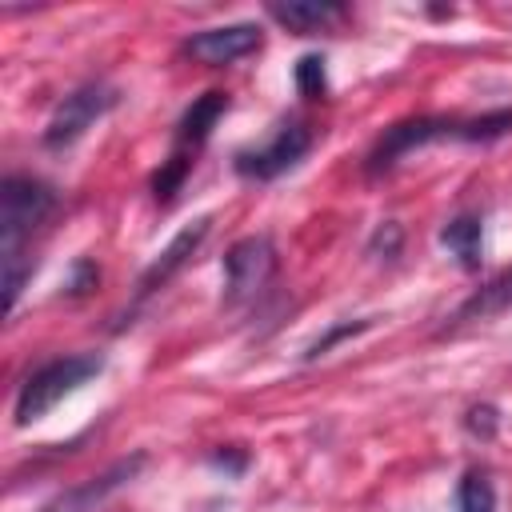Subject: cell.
<instances>
[{
    "mask_svg": "<svg viewBox=\"0 0 512 512\" xmlns=\"http://www.w3.org/2000/svg\"><path fill=\"white\" fill-rule=\"evenodd\" d=\"M100 284V268L88 260V256H80L72 268H68V280H64V292L68 296H88L92 288Z\"/></svg>",
    "mask_w": 512,
    "mask_h": 512,
    "instance_id": "ac0fdd59",
    "label": "cell"
},
{
    "mask_svg": "<svg viewBox=\"0 0 512 512\" xmlns=\"http://www.w3.org/2000/svg\"><path fill=\"white\" fill-rule=\"evenodd\" d=\"M276 272V248L268 236H244L224 252V304L252 300Z\"/></svg>",
    "mask_w": 512,
    "mask_h": 512,
    "instance_id": "5b68a950",
    "label": "cell"
},
{
    "mask_svg": "<svg viewBox=\"0 0 512 512\" xmlns=\"http://www.w3.org/2000/svg\"><path fill=\"white\" fill-rule=\"evenodd\" d=\"M340 4H332V0H288V4H268V16L280 24V28H288V32H296V36H316V32H324L332 20H340Z\"/></svg>",
    "mask_w": 512,
    "mask_h": 512,
    "instance_id": "30bf717a",
    "label": "cell"
},
{
    "mask_svg": "<svg viewBox=\"0 0 512 512\" xmlns=\"http://www.w3.org/2000/svg\"><path fill=\"white\" fill-rule=\"evenodd\" d=\"M100 372H104V356H100V352H76V356H60V360L40 364V368L20 384V392H16V408H12L16 424L28 428V424L44 420L64 396L80 392V388H84L92 376H100Z\"/></svg>",
    "mask_w": 512,
    "mask_h": 512,
    "instance_id": "3957f363",
    "label": "cell"
},
{
    "mask_svg": "<svg viewBox=\"0 0 512 512\" xmlns=\"http://www.w3.org/2000/svg\"><path fill=\"white\" fill-rule=\"evenodd\" d=\"M312 148V132L300 124V120H288L272 132L268 144L260 148H240L232 168L244 176V180H276L280 172H288L292 164H300Z\"/></svg>",
    "mask_w": 512,
    "mask_h": 512,
    "instance_id": "8992f818",
    "label": "cell"
},
{
    "mask_svg": "<svg viewBox=\"0 0 512 512\" xmlns=\"http://www.w3.org/2000/svg\"><path fill=\"white\" fill-rule=\"evenodd\" d=\"M116 100H120V92L112 88V84H104V80H88V84H80V88H72L56 108H52V116H48V124H44V148L48 152H64V148H72L100 116H108L112 108H116Z\"/></svg>",
    "mask_w": 512,
    "mask_h": 512,
    "instance_id": "277c9868",
    "label": "cell"
},
{
    "mask_svg": "<svg viewBox=\"0 0 512 512\" xmlns=\"http://www.w3.org/2000/svg\"><path fill=\"white\" fill-rule=\"evenodd\" d=\"M368 324H372V320H356V324L348 320V324H336V328H328V332H324L320 340H312V344H308V352H304V360H320V356H328V352H332V344H340V340H348V336H356V332H364Z\"/></svg>",
    "mask_w": 512,
    "mask_h": 512,
    "instance_id": "e0dca14e",
    "label": "cell"
},
{
    "mask_svg": "<svg viewBox=\"0 0 512 512\" xmlns=\"http://www.w3.org/2000/svg\"><path fill=\"white\" fill-rule=\"evenodd\" d=\"M512 308V268L492 276L484 288H476L460 308H456V324H472V320H488V316H500Z\"/></svg>",
    "mask_w": 512,
    "mask_h": 512,
    "instance_id": "4fadbf2b",
    "label": "cell"
},
{
    "mask_svg": "<svg viewBox=\"0 0 512 512\" xmlns=\"http://www.w3.org/2000/svg\"><path fill=\"white\" fill-rule=\"evenodd\" d=\"M296 88L308 100L328 96V68H324V56L320 52H308V56L296 60Z\"/></svg>",
    "mask_w": 512,
    "mask_h": 512,
    "instance_id": "2e32d148",
    "label": "cell"
},
{
    "mask_svg": "<svg viewBox=\"0 0 512 512\" xmlns=\"http://www.w3.org/2000/svg\"><path fill=\"white\" fill-rule=\"evenodd\" d=\"M188 168H192V156H188V152H172V156L152 172V196H156L160 204H168V200L180 192Z\"/></svg>",
    "mask_w": 512,
    "mask_h": 512,
    "instance_id": "9a60e30c",
    "label": "cell"
},
{
    "mask_svg": "<svg viewBox=\"0 0 512 512\" xmlns=\"http://www.w3.org/2000/svg\"><path fill=\"white\" fill-rule=\"evenodd\" d=\"M496 424H500V416H496L492 404H476V408H468V416H464V428H468L472 436H480V440H492V436H496Z\"/></svg>",
    "mask_w": 512,
    "mask_h": 512,
    "instance_id": "ffe728a7",
    "label": "cell"
},
{
    "mask_svg": "<svg viewBox=\"0 0 512 512\" xmlns=\"http://www.w3.org/2000/svg\"><path fill=\"white\" fill-rule=\"evenodd\" d=\"M256 48H260V24H252V20L204 28V32H196V36L184 40V52H188L196 64H208V68L236 64V60L252 56Z\"/></svg>",
    "mask_w": 512,
    "mask_h": 512,
    "instance_id": "52a82bcc",
    "label": "cell"
},
{
    "mask_svg": "<svg viewBox=\"0 0 512 512\" xmlns=\"http://www.w3.org/2000/svg\"><path fill=\"white\" fill-rule=\"evenodd\" d=\"M440 244L448 256H456V264L464 272H476L480 268V256H484V220L476 212H464V216H452L444 228H440Z\"/></svg>",
    "mask_w": 512,
    "mask_h": 512,
    "instance_id": "7c38bea8",
    "label": "cell"
},
{
    "mask_svg": "<svg viewBox=\"0 0 512 512\" xmlns=\"http://www.w3.org/2000/svg\"><path fill=\"white\" fill-rule=\"evenodd\" d=\"M512 132V108H500V112H484V116H412V120H400L392 128H384V136L372 144L368 152V176H380L388 168H396L408 152L424 148V144H436V140H464V144H488V140H500Z\"/></svg>",
    "mask_w": 512,
    "mask_h": 512,
    "instance_id": "7a4b0ae2",
    "label": "cell"
},
{
    "mask_svg": "<svg viewBox=\"0 0 512 512\" xmlns=\"http://www.w3.org/2000/svg\"><path fill=\"white\" fill-rule=\"evenodd\" d=\"M400 240H404L400 224H396V220H384V224L372 232V244H368V252H372V256H380V252H384V260H392V256L400 252Z\"/></svg>",
    "mask_w": 512,
    "mask_h": 512,
    "instance_id": "d6986e66",
    "label": "cell"
},
{
    "mask_svg": "<svg viewBox=\"0 0 512 512\" xmlns=\"http://www.w3.org/2000/svg\"><path fill=\"white\" fill-rule=\"evenodd\" d=\"M456 512H496V488H492L488 472H480V468L464 472V480L456 488Z\"/></svg>",
    "mask_w": 512,
    "mask_h": 512,
    "instance_id": "5bb4252c",
    "label": "cell"
},
{
    "mask_svg": "<svg viewBox=\"0 0 512 512\" xmlns=\"http://www.w3.org/2000/svg\"><path fill=\"white\" fill-rule=\"evenodd\" d=\"M56 192L32 176H4L0 184V264H4V308L12 312L24 280L32 276L28 240L52 216Z\"/></svg>",
    "mask_w": 512,
    "mask_h": 512,
    "instance_id": "6da1fadb",
    "label": "cell"
},
{
    "mask_svg": "<svg viewBox=\"0 0 512 512\" xmlns=\"http://www.w3.org/2000/svg\"><path fill=\"white\" fill-rule=\"evenodd\" d=\"M140 468H144V452H136V456H128V460H116V464H108L104 472L88 476L84 484H76V488L60 492L56 500H48L40 512H96L112 492H120L124 484H132Z\"/></svg>",
    "mask_w": 512,
    "mask_h": 512,
    "instance_id": "ba28073f",
    "label": "cell"
},
{
    "mask_svg": "<svg viewBox=\"0 0 512 512\" xmlns=\"http://www.w3.org/2000/svg\"><path fill=\"white\" fill-rule=\"evenodd\" d=\"M224 112H228V96H224V92H204L200 100H192V104L184 108L180 124H176V148H180V152L200 148V144L212 136V128H216V120H220Z\"/></svg>",
    "mask_w": 512,
    "mask_h": 512,
    "instance_id": "8fae6325",
    "label": "cell"
},
{
    "mask_svg": "<svg viewBox=\"0 0 512 512\" xmlns=\"http://www.w3.org/2000/svg\"><path fill=\"white\" fill-rule=\"evenodd\" d=\"M208 224H212V220H208V216H200V220H192L184 232H176V236L168 240V248H164V252H160L144 272H140V280H136V300L152 296L156 288H164V284L184 268V260H188V256L200 248V240L208 236Z\"/></svg>",
    "mask_w": 512,
    "mask_h": 512,
    "instance_id": "9c48e42d",
    "label": "cell"
}]
</instances>
